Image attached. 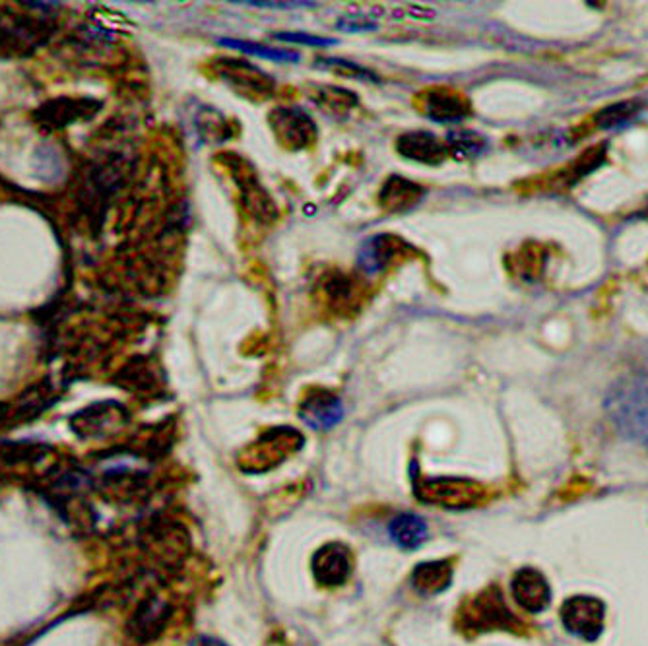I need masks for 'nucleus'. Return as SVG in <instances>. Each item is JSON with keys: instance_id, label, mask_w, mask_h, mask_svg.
I'll use <instances>...</instances> for the list:
<instances>
[{"instance_id": "7", "label": "nucleus", "mask_w": 648, "mask_h": 646, "mask_svg": "<svg viewBox=\"0 0 648 646\" xmlns=\"http://www.w3.org/2000/svg\"><path fill=\"white\" fill-rule=\"evenodd\" d=\"M129 421V412L119 402H96L74 413L71 429L80 439H104L114 435Z\"/></svg>"}, {"instance_id": "26", "label": "nucleus", "mask_w": 648, "mask_h": 646, "mask_svg": "<svg viewBox=\"0 0 648 646\" xmlns=\"http://www.w3.org/2000/svg\"><path fill=\"white\" fill-rule=\"evenodd\" d=\"M201 646H227V645H224V643H222V640H218V638L204 637L203 640H201Z\"/></svg>"}, {"instance_id": "12", "label": "nucleus", "mask_w": 648, "mask_h": 646, "mask_svg": "<svg viewBox=\"0 0 648 646\" xmlns=\"http://www.w3.org/2000/svg\"><path fill=\"white\" fill-rule=\"evenodd\" d=\"M423 114L435 122H458L471 114V101L458 91L446 88H431L420 96Z\"/></svg>"}, {"instance_id": "25", "label": "nucleus", "mask_w": 648, "mask_h": 646, "mask_svg": "<svg viewBox=\"0 0 648 646\" xmlns=\"http://www.w3.org/2000/svg\"><path fill=\"white\" fill-rule=\"evenodd\" d=\"M244 4H251V7H272V9H298V7H313V2H259V0H249Z\"/></svg>"}, {"instance_id": "13", "label": "nucleus", "mask_w": 648, "mask_h": 646, "mask_svg": "<svg viewBox=\"0 0 648 646\" xmlns=\"http://www.w3.org/2000/svg\"><path fill=\"white\" fill-rule=\"evenodd\" d=\"M397 152L404 160L423 163V165H439L449 158V146L443 144L438 137L425 130H412L398 137Z\"/></svg>"}, {"instance_id": "21", "label": "nucleus", "mask_w": 648, "mask_h": 646, "mask_svg": "<svg viewBox=\"0 0 648 646\" xmlns=\"http://www.w3.org/2000/svg\"><path fill=\"white\" fill-rule=\"evenodd\" d=\"M449 152H453L461 160H471L486 150V138L479 137L472 130H454L446 137Z\"/></svg>"}, {"instance_id": "8", "label": "nucleus", "mask_w": 648, "mask_h": 646, "mask_svg": "<svg viewBox=\"0 0 648 646\" xmlns=\"http://www.w3.org/2000/svg\"><path fill=\"white\" fill-rule=\"evenodd\" d=\"M311 573L318 586L336 589L349 581L354 573V556L346 543L328 541L311 558Z\"/></svg>"}, {"instance_id": "3", "label": "nucleus", "mask_w": 648, "mask_h": 646, "mask_svg": "<svg viewBox=\"0 0 648 646\" xmlns=\"http://www.w3.org/2000/svg\"><path fill=\"white\" fill-rule=\"evenodd\" d=\"M413 495L418 502L441 509H474L486 502L487 489L468 477H425L412 474Z\"/></svg>"}, {"instance_id": "17", "label": "nucleus", "mask_w": 648, "mask_h": 646, "mask_svg": "<svg viewBox=\"0 0 648 646\" xmlns=\"http://www.w3.org/2000/svg\"><path fill=\"white\" fill-rule=\"evenodd\" d=\"M389 536L400 550L413 551L422 548L430 538V528L422 517L413 513H402L390 520Z\"/></svg>"}, {"instance_id": "14", "label": "nucleus", "mask_w": 648, "mask_h": 646, "mask_svg": "<svg viewBox=\"0 0 648 646\" xmlns=\"http://www.w3.org/2000/svg\"><path fill=\"white\" fill-rule=\"evenodd\" d=\"M170 604L158 596L147 599L138 606L129 622V633L137 643H150L162 635L170 622Z\"/></svg>"}, {"instance_id": "23", "label": "nucleus", "mask_w": 648, "mask_h": 646, "mask_svg": "<svg viewBox=\"0 0 648 646\" xmlns=\"http://www.w3.org/2000/svg\"><path fill=\"white\" fill-rule=\"evenodd\" d=\"M274 37L280 41H290V43L313 45V47H328V45H336V41L334 40H326V37H318V35H311V33L282 32L276 33Z\"/></svg>"}, {"instance_id": "22", "label": "nucleus", "mask_w": 648, "mask_h": 646, "mask_svg": "<svg viewBox=\"0 0 648 646\" xmlns=\"http://www.w3.org/2000/svg\"><path fill=\"white\" fill-rule=\"evenodd\" d=\"M315 101L323 109H334V111H346L349 107L357 106V96H354L348 89L333 88L324 86L316 91Z\"/></svg>"}, {"instance_id": "5", "label": "nucleus", "mask_w": 648, "mask_h": 646, "mask_svg": "<svg viewBox=\"0 0 648 646\" xmlns=\"http://www.w3.org/2000/svg\"><path fill=\"white\" fill-rule=\"evenodd\" d=\"M606 612L608 607L598 596L576 594L561 604L560 617L563 627L573 637L584 643H596L606 629Z\"/></svg>"}, {"instance_id": "2", "label": "nucleus", "mask_w": 648, "mask_h": 646, "mask_svg": "<svg viewBox=\"0 0 648 646\" xmlns=\"http://www.w3.org/2000/svg\"><path fill=\"white\" fill-rule=\"evenodd\" d=\"M456 627L466 637H476L492 631H507L525 635L527 625L512 614L511 606L497 584L479 590L476 596L466 600L456 615Z\"/></svg>"}, {"instance_id": "10", "label": "nucleus", "mask_w": 648, "mask_h": 646, "mask_svg": "<svg viewBox=\"0 0 648 646\" xmlns=\"http://www.w3.org/2000/svg\"><path fill=\"white\" fill-rule=\"evenodd\" d=\"M512 600L527 614H543L551 604V586L536 567H522L511 579Z\"/></svg>"}, {"instance_id": "15", "label": "nucleus", "mask_w": 648, "mask_h": 646, "mask_svg": "<svg viewBox=\"0 0 648 646\" xmlns=\"http://www.w3.org/2000/svg\"><path fill=\"white\" fill-rule=\"evenodd\" d=\"M453 573V561L449 559L423 561L420 566L413 567L412 586L422 596H438L451 589Z\"/></svg>"}, {"instance_id": "11", "label": "nucleus", "mask_w": 648, "mask_h": 646, "mask_svg": "<svg viewBox=\"0 0 648 646\" xmlns=\"http://www.w3.org/2000/svg\"><path fill=\"white\" fill-rule=\"evenodd\" d=\"M300 418L305 426L315 431H328L344 418L342 402L328 390H311L300 406Z\"/></svg>"}, {"instance_id": "18", "label": "nucleus", "mask_w": 648, "mask_h": 646, "mask_svg": "<svg viewBox=\"0 0 648 646\" xmlns=\"http://www.w3.org/2000/svg\"><path fill=\"white\" fill-rule=\"evenodd\" d=\"M423 194L425 191L422 186L415 185L412 181L390 177L379 193V204L387 212H408L422 201Z\"/></svg>"}, {"instance_id": "4", "label": "nucleus", "mask_w": 648, "mask_h": 646, "mask_svg": "<svg viewBox=\"0 0 648 646\" xmlns=\"http://www.w3.org/2000/svg\"><path fill=\"white\" fill-rule=\"evenodd\" d=\"M303 444L300 431L292 428H272L262 433L259 441L245 449L239 459V466L249 474H267L282 462L288 461L290 454H295Z\"/></svg>"}, {"instance_id": "16", "label": "nucleus", "mask_w": 648, "mask_h": 646, "mask_svg": "<svg viewBox=\"0 0 648 646\" xmlns=\"http://www.w3.org/2000/svg\"><path fill=\"white\" fill-rule=\"evenodd\" d=\"M229 163H231L229 168H234V177H236L237 186L241 189L245 204L249 206V211L259 219H268L270 216H274V206L270 204L268 194L260 186L259 179L252 175L249 163H236L234 155H229Z\"/></svg>"}, {"instance_id": "9", "label": "nucleus", "mask_w": 648, "mask_h": 646, "mask_svg": "<svg viewBox=\"0 0 648 646\" xmlns=\"http://www.w3.org/2000/svg\"><path fill=\"white\" fill-rule=\"evenodd\" d=\"M270 127L276 140L288 150H303L315 142V122L298 107H278L270 114Z\"/></svg>"}, {"instance_id": "6", "label": "nucleus", "mask_w": 648, "mask_h": 646, "mask_svg": "<svg viewBox=\"0 0 648 646\" xmlns=\"http://www.w3.org/2000/svg\"><path fill=\"white\" fill-rule=\"evenodd\" d=\"M214 73L218 74L229 88L236 89L239 96L252 101L264 99L274 91V78L241 58L224 57L214 61Z\"/></svg>"}, {"instance_id": "1", "label": "nucleus", "mask_w": 648, "mask_h": 646, "mask_svg": "<svg viewBox=\"0 0 648 646\" xmlns=\"http://www.w3.org/2000/svg\"><path fill=\"white\" fill-rule=\"evenodd\" d=\"M604 410L617 433L648 449V375H631L609 387Z\"/></svg>"}, {"instance_id": "20", "label": "nucleus", "mask_w": 648, "mask_h": 646, "mask_svg": "<svg viewBox=\"0 0 648 646\" xmlns=\"http://www.w3.org/2000/svg\"><path fill=\"white\" fill-rule=\"evenodd\" d=\"M219 45L234 49V51H241V53H247V55H255V57L268 58V61H274V63H298L300 61V55L293 53V51L268 47V45L255 43V41L219 40Z\"/></svg>"}, {"instance_id": "24", "label": "nucleus", "mask_w": 648, "mask_h": 646, "mask_svg": "<svg viewBox=\"0 0 648 646\" xmlns=\"http://www.w3.org/2000/svg\"><path fill=\"white\" fill-rule=\"evenodd\" d=\"M323 63L326 66H336V68H338L336 73L346 74V71H349V76H352V78H365V80L377 82V76H375L371 71H367V68H361V66L354 65V63H348V61H338V58H324Z\"/></svg>"}, {"instance_id": "19", "label": "nucleus", "mask_w": 648, "mask_h": 646, "mask_svg": "<svg viewBox=\"0 0 648 646\" xmlns=\"http://www.w3.org/2000/svg\"><path fill=\"white\" fill-rule=\"evenodd\" d=\"M642 114V104L637 99H625L600 109L594 115V125L602 130L624 129Z\"/></svg>"}]
</instances>
